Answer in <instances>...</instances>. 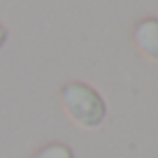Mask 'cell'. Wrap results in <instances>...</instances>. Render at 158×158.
Wrapping results in <instances>:
<instances>
[{"mask_svg":"<svg viewBox=\"0 0 158 158\" xmlns=\"http://www.w3.org/2000/svg\"><path fill=\"white\" fill-rule=\"evenodd\" d=\"M60 100H63V107L70 114V118L74 123L84 126V128L98 126L105 118V114H107L105 100L91 86L79 84V81H72V84L63 86L60 89Z\"/></svg>","mask_w":158,"mask_h":158,"instance_id":"1","label":"cell"},{"mask_svg":"<svg viewBox=\"0 0 158 158\" xmlns=\"http://www.w3.org/2000/svg\"><path fill=\"white\" fill-rule=\"evenodd\" d=\"M135 44L142 54L158 60V19H144L135 26Z\"/></svg>","mask_w":158,"mask_h":158,"instance_id":"2","label":"cell"},{"mask_svg":"<svg viewBox=\"0 0 158 158\" xmlns=\"http://www.w3.org/2000/svg\"><path fill=\"white\" fill-rule=\"evenodd\" d=\"M35 158H72V149L65 144H49V147L40 149Z\"/></svg>","mask_w":158,"mask_h":158,"instance_id":"3","label":"cell"},{"mask_svg":"<svg viewBox=\"0 0 158 158\" xmlns=\"http://www.w3.org/2000/svg\"><path fill=\"white\" fill-rule=\"evenodd\" d=\"M5 37H7V33H5V28L0 26V47H2V42H5Z\"/></svg>","mask_w":158,"mask_h":158,"instance_id":"4","label":"cell"}]
</instances>
